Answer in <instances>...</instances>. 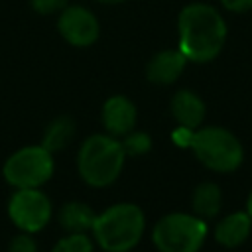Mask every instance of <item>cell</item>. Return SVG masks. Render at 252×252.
Masks as SVG:
<instances>
[{
    "mask_svg": "<svg viewBox=\"0 0 252 252\" xmlns=\"http://www.w3.org/2000/svg\"><path fill=\"white\" fill-rule=\"evenodd\" d=\"M177 47L187 61L207 63L220 53L226 41V24L220 12L211 4L193 2L177 16Z\"/></svg>",
    "mask_w": 252,
    "mask_h": 252,
    "instance_id": "6da1fadb",
    "label": "cell"
},
{
    "mask_svg": "<svg viewBox=\"0 0 252 252\" xmlns=\"http://www.w3.org/2000/svg\"><path fill=\"white\" fill-rule=\"evenodd\" d=\"M146 215L136 203H114L94 215L93 236L104 252H130L144 234Z\"/></svg>",
    "mask_w": 252,
    "mask_h": 252,
    "instance_id": "7a4b0ae2",
    "label": "cell"
},
{
    "mask_svg": "<svg viewBox=\"0 0 252 252\" xmlns=\"http://www.w3.org/2000/svg\"><path fill=\"white\" fill-rule=\"evenodd\" d=\"M124 163L126 154L120 140L106 132L91 134L77 152V171L81 179L94 189L112 185L120 177Z\"/></svg>",
    "mask_w": 252,
    "mask_h": 252,
    "instance_id": "3957f363",
    "label": "cell"
},
{
    "mask_svg": "<svg viewBox=\"0 0 252 252\" xmlns=\"http://www.w3.org/2000/svg\"><path fill=\"white\" fill-rule=\"evenodd\" d=\"M189 148L205 167L219 173L234 171L244 158V150L238 138L220 126L197 128Z\"/></svg>",
    "mask_w": 252,
    "mask_h": 252,
    "instance_id": "277c9868",
    "label": "cell"
},
{
    "mask_svg": "<svg viewBox=\"0 0 252 252\" xmlns=\"http://www.w3.org/2000/svg\"><path fill=\"white\" fill-rule=\"evenodd\" d=\"M205 238L207 222L187 213H169L152 230V242L159 252H199Z\"/></svg>",
    "mask_w": 252,
    "mask_h": 252,
    "instance_id": "5b68a950",
    "label": "cell"
},
{
    "mask_svg": "<svg viewBox=\"0 0 252 252\" xmlns=\"http://www.w3.org/2000/svg\"><path fill=\"white\" fill-rule=\"evenodd\" d=\"M55 171L53 154L41 144L24 146L10 154L2 165V175L8 185L16 189L41 187L45 185Z\"/></svg>",
    "mask_w": 252,
    "mask_h": 252,
    "instance_id": "8992f818",
    "label": "cell"
},
{
    "mask_svg": "<svg viewBox=\"0 0 252 252\" xmlns=\"http://www.w3.org/2000/svg\"><path fill=\"white\" fill-rule=\"evenodd\" d=\"M51 201L39 187L16 189L8 201V217L22 232L35 234L51 220Z\"/></svg>",
    "mask_w": 252,
    "mask_h": 252,
    "instance_id": "52a82bcc",
    "label": "cell"
},
{
    "mask_svg": "<svg viewBox=\"0 0 252 252\" xmlns=\"http://www.w3.org/2000/svg\"><path fill=\"white\" fill-rule=\"evenodd\" d=\"M59 35L75 47H89L98 39L100 26L96 16L85 6H65L57 18Z\"/></svg>",
    "mask_w": 252,
    "mask_h": 252,
    "instance_id": "ba28073f",
    "label": "cell"
},
{
    "mask_svg": "<svg viewBox=\"0 0 252 252\" xmlns=\"http://www.w3.org/2000/svg\"><path fill=\"white\" fill-rule=\"evenodd\" d=\"M100 120H102V126H104L106 134H110L114 138H122L128 132H132L136 122H138L136 104L124 94L108 96L102 104Z\"/></svg>",
    "mask_w": 252,
    "mask_h": 252,
    "instance_id": "9c48e42d",
    "label": "cell"
},
{
    "mask_svg": "<svg viewBox=\"0 0 252 252\" xmlns=\"http://www.w3.org/2000/svg\"><path fill=\"white\" fill-rule=\"evenodd\" d=\"M187 65V57L177 49L158 51L146 65V79L154 85H171L179 79Z\"/></svg>",
    "mask_w": 252,
    "mask_h": 252,
    "instance_id": "30bf717a",
    "label": "cell"
},
{
    "mask_svg": "<svg viewBox=\"0 0 252 252\" xmlns=\"http://www.w3.org/2000/svg\"><path fill=\"white\" fill-rule=\"evenodd\" d=\"M169 108H171V116L179 126L197 130L205 120V102L197 93L189 89L177 91L171 98Z\"/></svg>",
    "mask_w": 252,
    "mask_h": 252,
    "instance_id": "8fae6325",
    "label": "cell"
},
{
    "mask_svg": "<svg viewBox=\"0 0 252 252\" xmlns=\"http://www.w3.org/2000/svg\"><path fill=\"white\" fill-rule=\"evenodd\" d=\"M250 228H252L250 215L238 211L219 220V224L215 226V240L226 248H234L248 238Z\"/></svg>",
    "mask_w": 252,
    "mask_h": 252,
    "instance_id": "7c38bea8",
    "label": "cell"
},
{
    "mask_svg": "<svg viewBox=\"0 0 252 252\" xmlns=\"http://www.w3.org/2000/svg\"><path fill=\"white\" fill-rule=\"evenodd\" d=\"M77 134V124L75 120L69 116V114H59L55 116L43 130V136H41V146L47 148L51 154L53 152H59L63 148H67L73 138Z\"/></svg>",
    "mask_w": 252,
    "mask_h": 252,
    "instance_id": "4fadbf2b",
    "label": "cell"
},
{
    "mask_svg": "<svg viewBox=\"0 0 252 252\" xmlns=\"http://www.w3.org/2000/svg\"><path fill=\"white\" fill-rule=\"evenodd\" d=\"M94 215L96 213L87 203L69 201L59 209L57 220H59V226L67 232H89L93 228Z\"/></svg>",
    "mask_w": 252,
    "mask_h": 252,
    "instance_id": "5bb4252c",
    "label": "cell"
},
{
    "mask_svg": "<svg viewBox=\"0 0 252 252\" xmlns=\"http://www.w3.org/2000/svg\"><path fill=\"white\" fill-rule=\"evenodd\" d=\"M220 203H222L220 189L213 181L199 183L195 187V191H193V197H191L193 211L201 219H213L220 211Z\"/></svg>",
    "mask_w": 252,
    "mask_h": 252,
    "instance_id": "9a60e30c",
    "label": "cell"
},
{
    "mask_svg": "<svg viewBox=\"0 0 252 252\" xmlns=\"http://www.w3.org/2000/svg\"><path fill=\"white\" fill-rule=\"evenodd\" d=\"M51 252H94V244L87 232H67L53 244Z\"/></svg>",
    "mask_w": 252,
    "mask_h": 252,
    "instance_id": "2e32d148",
    "label": "cell"
},
{
    "mask_svg": "<svg viewBox=\"0 0 252 252\" xmlns=\"http://www.w3.org/2000/svg\"><path fill=\"white\" fill-rule=\"evenodd\" d=\"M120 144L124 148L126 158H138V156H144V154H148L152 150L150 134L148 132H138V130H132L126 136H122Z\"/></svg>",
    "mask_w": 252,
    "mask_h": 252,
    "instance_id": "e0dca14e",
    "label": "cell"
},
{
    "mask_svg": "<svg viewBox=\"0 0 252 252\" xmlns=\"http://www.w3.org/2000/svg\"><path fill=\"white\" fill-rule=\"evenodd\" d=\"M8 252H37V242L30 232H18L8 244Z\"/></svg>",
    "mask_w": 252,
    "mask_h": 252,
    "instance_id": "ac0fdd59",
    "label": "cell"
},
{
    "mask_svg": "<svg viewBox=\"0 0 252 252\" xmlns=\"http://www.w3.org/2000/svg\"><path fill=\"white\" fill-rule=\"evenodd\" d=\"M30 6L33 12L49 16V14H59L67 6V0H30Z\"/></svg>",
    "mask_w": 252,
    "mask_h": 252,
    "instance_id": "d6986e66",
    "label": "cell"
},
{
    "mask_svg": "<svg viewBox=\"0 0 252 252\" xmlns=\"http://www.w3.org/2000/svg\"><path fill=\"white\" fill-rule=\"evenodd\" d=\"M193 132L191 128H185V126H177L173 132H171V140L179 146V148H189L191 146V138H193Z\"/></svg>",
    "mask_w": 252,
    "mask_h": 252,
    "instance_id": "ffe728a7",
    "label": "cell"
},
{
    "mask_svg": "<svg viewBox=\"0 0 252 252\" xmlns=\"http://www.w3.org/2000/svg\"><path fill=\"white\" fill-rule=\"evenodd\" d=\"M220 4L228 12H248V10H252V0H220Z\"/></svg>",
    "mask_w": 252,
    "mask_h": 252,
    "instance_id": "44dd1931",
    "label": "cell"
},
{
    "mask_svg": "<svg viewBox=\"0 0 252 252\" xmlns=\"http://www.w3.org/2000/svg\"><path fill=\"white\" fill-rule=\"evenodd\" d=\"M246 213L250 215V219H252V191H250V195H248V203H246Z\"/></svg>",
    "mask_w": 252,
    "mask_h": 252,
    "instance_id": "7402d4cb",
    "label": "cell"
},
{
    "mask_svg": "<svg viewBox=\"0 0 252 252\" xmlns=\"http://www.w3.org/2000/svg\"><path fill=\"white\" fill-rule=\"evenodd\" d=\"M96 2H102V4H120V2H126V0H96Z\"/></svg>",
    "mask_w": 252,
    "mask_h": 252,
    "instance_id": "603a6c76",
    "label": "cell"
}]
</instances>
